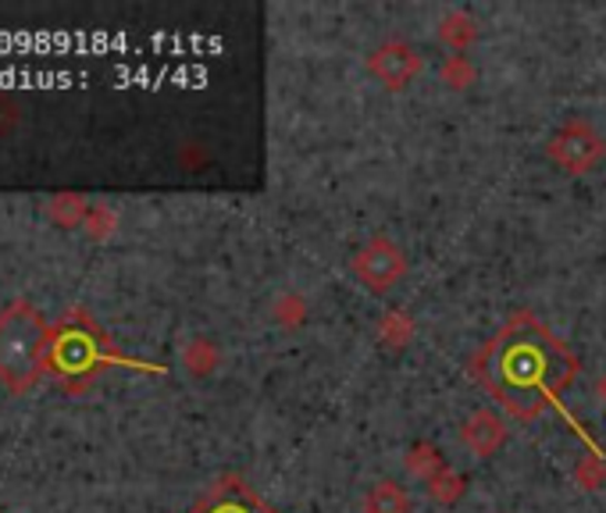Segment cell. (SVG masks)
Segmentation results:
<instances>
[{
	"label": "cell",
	"instance_id": "6da1fadb",
	"mask_svg": "<svg viewBox=\"0 0 606 513\" xmlns=\"http://www.w3.org/2000/svg\"><path fill=\"white\" fill-rule=\"evenodd\" d=\"M471 371L478 385H482L510 417L535 421V417H542L550 407H556V399L578 378L582 364L546 325H539L532 314H514L474 353Z\"/></svg>",
	"mask_w": 606,
	"mask_h": 513
},
{
	"label": "cell",
	"instance_id": "7a4b0ae2",
	"mask_svg": "<svg viewBox=\"0 0 606 513\" xmlns=\"http://www.w3.org/2000/svg\"><path fill=\"white\" fill-rule=\"evenodd\" d=\"M46 349H51V328L40 317L33 303H11L0 314V378L11 389H29L46 364Z\"/></svg>",
	"mask_w": 606,
	"mask_h": 513
},
{
	"label": "cell",
	"instance_id": "3957f363",
	"mask_svg": "<svg viewBox=\"0 0 606 513\" xmlns=\"http://www.w3.org/2000/svg\"><path fill=\"white\" fill-rule=\"evenodd\" d=\"M111 343L107 335L93 325V317L83 311H72L61 325L51 332V349H46V364L54 367V375L69 378L65 385L75 389L79 375H93L107 360Z\"/></svg>",
	"mask_w": 606,
	"mask_h": 513
},
{
	"label": "cell",
	"instance_id": "277c9868",
	"mask_svg": "<svg viewBox=\"0 0 606 513\" xmlns=\"http://www.w3.org/2000/svg\"><path fill=\"white\" fill-rule=\"evenodd\" d=\"M349 271H354V279L368 289V293H389V289H396L407 275V253L396 247L389 235H372L368 243L357 247Z\"/></svg>",
	"mask_w": 606,
	"mask_h": 513
},
{
	"label": "cell",
	"instance_id": "5b68a950",
	"mask_svg": "<svg viewBox=\"0 0 606 513\" xmlns=\"http://www.w3.org/2000/svg\"><path fill=\"white\" fill-rule=\"evenodd\" d=\"M546 154H550L553 165L564 168L567 175H585V171H593L599 160L606 157V143H603V136L588 122L571 118V122H564L550 136Z\"/></svg>",
	"mask_w": 606,
	"mask_h": 513
},
{
	"label": "cell",
	"instance_id": "8992f818",
	"mask_svg": "<svg viewBox=\"0 0 606 513\" xmlns=\"http://www.w3.org/2000/svg\"><path fill=\"white\" fill-rule=\"evenodd\" d=\"M368 72L378 78L386 90H407L421 72V54L414 51L404 40H389L372 51L368 57Z\"/></svg>",
	"mask_w": 606,
	"mask_h": 513
},
{
	"label": "cell",
	"instance_id": "52a82bcc",
	"mask_svg": "<svg viewBox=\"0 0 606 513\" xmlns=\"http://www.w3.org/2000/svg\"><path fill=\"white\" fill-rule=\"evenodd\" d=\"M189 513H275V510L261 503L239 478H221Z\"/></svg>",
	"mask_w": 606,
	"mask_h": 513
},
{
	"label": "cell",
	"instance_id": "ba28073f",
	"mask_svg": "<svg viewBox=\"0 0 606 513\" xmlns=\"http://www.w3.org/2000/svg\"><path fill=\"white\" fill-rule=\"evenodd\" d=\"M460 442H464L474 457H497L500 446L506 442V425L497 410H474L464 428H460Z\"/></svg>",
	"mask_w": 606,
	"mask_h": 513
},
{
	"label": "cell",
	"instance_id": "9c48e42d",
	"mask_svg": "<svg viewBox=\"0 0 606 513\" xmlns=\"http://www.w3.org/2000/svg\"><path fill=\"white\" fill-rule=\"evenodd\" d=\"M364 513H410V495L396 481H378L364 495Z\"/></svg>",
	"mask_w": 606,
	"mask_h": 513
},
{
	"label": "cell",
	"instance_id": "30bf717a",
	"mask_svg": "<svg viewBox=\"0 0 606 513\" xmlns=\"http://www.w3.org/2000/svg\"><path fill=\"white\" fill-rule=\"evenodd\" d=\"M407 468L418 474V478H425V481H432L439 471H446V463L439 460V449L436 446H428V442H418L410 449V457H407Z\"/></svg>",
	"mask_w": 606,
	"mask_h": 513
},
{
	"label": "cell",
	"instance_id": "8fae6325",
	"mask_svg": "<svg viewBox=\"0 0 606 513\" xmlns=\"http://www.w3.org/2000/svg\"><path fill=\"white\" fill-rule=\"evenodd\" d=\"M428 495H432V500H439V503H453V500H460V495H464V478L446 468V471H439L432 481H428Z\"/></svg>",
	"mask_w": 606,
	"mask_h": 513
},
{
	"label": "cell",
	"instance_id": "7c38bea8",
	"mask_svg": "<svg viewBox=\"0 0 606 513\" xmlns=\"http://www.w3.org/2000/svg\"><path fill=\"white\" fill-rule=\"evenodd\" d=\"M86 214H90V203L83 197H54L51 200V218H58L61 224L86 221Z\"/></svg>",
	"mask_w": 606,
	"mask_h": 513
},
{
	"label": "cell",
	"instance_id": "4fadbf2b",
	"mask_svg": "<svg viewBox=\"0 0 606 513\" xmlns=\"http://www.w3.org/2000/svg\"><path fill=\"white\" fill-rule=\"evenodd\" d=\"M211 360H215V349H211V343L197 339L194 346L186 349V364L194 367V375H207V367H211Z\"/></svg>",
	"mask_w": 606,
	"mask_h": 513
},
{
	"label": "cell",
	"instance_id": "5bb4252c",
	"mask_svg": "<svg viewBox=\"0 0 606 513\" xmlns=\"http://www.w3.org/2000/svg\"><path fill=\"white\" fill-rule=\"evenodd\" d=\"M111 221H115V214L111 211H104V207H90V214H86V229L93 232V235H107L111 232Z\"/></svg>",
	"mask_w": 606,
	"mask_h": 513
}]
</instances>
